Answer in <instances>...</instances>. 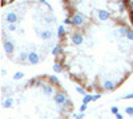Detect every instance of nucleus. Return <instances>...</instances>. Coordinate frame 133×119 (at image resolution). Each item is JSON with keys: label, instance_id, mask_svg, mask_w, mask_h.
<instances>
[{"label": "nucleus", "instance_id": "24", "mask_svg": "<svg viewBox=\"0 0 133 119\" xmlns=\"http://www.w3.org/2000/svg\"><path fill=\"white\" fill-rule=\"evenodd\" d=\"M76 90H77V93H80V94L85 95V90H84L83 88H80V86H77V88H76Z\"/></svg>", "mask_w": 133, "mask_h": 119}, {"label": "nucleus", "instance_id": "23", "mask_svg": "<svg viewBox=\"0 0 133 119\" xmlns=\"http://www.w3.org/2000/svg\"><path fill=\"white\" fill-rule=\"evenodd\" d=\"M110 113L116 115V114L118 113V107H117V106H113V107H110Z\"/></svg>", "mask_w": 133, "mask_h": 119}, {"label": "nucleus", "instance_id": "4", "mask_svg": "<svg viewBox=\"0 0 133 119\" xmlns=\"http://www.w3.org/2000/svg\"><path fill=\"white\" fill-rule=\"evenodd\" d=\"M3 46H4V52L7 53L8 56H12L14 54V52H15V44L11 40H5Z\"/></svg>", "mask_w": 133, "mask_h": 119}, {"label": "nucleus", "instance_id": "3", "mask_svg": "<svg viewBox=\"0 0 133 119\" xmlns=\"http://www.w3.org/2000/svg\"><path fill=\"white\" fill-rule=\"evenodd\" d=\"M28 62L31 65H37L40 62V56H39V53L35 52V50H32L28 53Z\"/></svg>", "mask_w": 133, "mask_h": 119}, {"label": "nucleus", "instance_id": "18", "mask_svg": "<svg viewBox=\"0 0 133 119\" xmlns=\"http://www.w3.org/2000/svg\"><path fill=\"white\" fill-rule=\"evenodd\" d=\"M7 28H8V30H16V23H8L7 24Z\"/></svg>", "mask_w": 133, "mask_h": 119}, {"label": "nucleus", "instance_id": "5", "mask_svg": "<svg viewBox=\"0 0 133 119\" xmlns=\"http://www.w3.org/2000/svg\"><path fill=\"white\" fill-rule=\"evenodd\" d=\"M4 19L7 20V23H17L19 16H17V13L15 12V11H9V12H7L4 15Z\"/></svg>", "mask_w": 133, "mask_h": 119}, {"label": "nucleus", "instance_id": "21", "mask_svg": "<svg viewBox=\"0 0 133 119\" xmlns=\"http://www.w3.org/2000/svg\"><path fill=\"white\" fill-rule=\"evenodd\" d=\"M125 113H127L128 115L133 116V106H129V107H127V109H125Z\"/></svg>", "mask_w": 133, "mask_h": 119}, {"label": "nucleus", "instance_id": "25", "mask_svg": "<svg viewBox=\"0 0 133 119\" xmlns=\"http://www.w3.org/2000/svg\"><path fill=\"white\" fill-rule=\"evenodd\" d=\"M87 105H88V103H84V102H83V105L80 106V111H81V113H84V111L87 110Z\"/></svg>", "mask_w": 133, "mask_h": 119}, {"label": "nucleus", "instance_id": "26", "mask_svg": "<svg viewBox=\"0 0 133 119\" xmlns=\"http://www.w3.org/2000/svg\"><path fill=\"white\" fill-rule=\"evenodd\" d=\"M123 98H124V99H133V93H132V94H127V95H124Z\"/></svg>", "mask_w": 133, "mask_h": 119}, {"label": "nucleus", "instance_id": "33", "mask_svg": "<svg viewBox=\"0 0 133 119\" xmlns=\"http://www.w3.org/2000/svg\"><path fill=\"white\" fill-rule=\"evenodd\" d=\"M40 2H43V3H45V0H40Z\"/></svg>", "mask_w": 133, "mask_h": 119}, {"label": "nucleus", "instance_id": "20", "mask_svg": "<svg viewBox=\"0 0 133 119\" xmlns=\"http://www.w3.org/2000/svg\"><path fill=\"white\" fill-rule=\"evenodd\" d=\"M118 30H120V35L125 36V35H127V32H128L129 29H128V28H125V27H120V29H118Z\"/></svg>", "mask_w": 133, "mask_h": 119}, {"label": "nucleus", "instance_id": "31", "mask_svg": "<svg viewBox=\"0 0 133 119\" xmlns=\"http://www.w3.org/2000/svg\"><path fill=\"white\" fill-rule=\"evenodd\" d=\"M130 20H132V23H133V11H132V13H130Z\"/></svg>", "mask_w": 133, "mask_h": 119}, {"label": "nucleus", "instance_id": "30", "mask_svg": "<svg viewBox=\"0 0 133 119\" xmlns=\"http://www.w3.org/2000/svg\"><path fill=\"white\" fill-rule=\"evenodd\" d=\"M116 118H117V119H123V115H121L120 113H117V114H116Z\"/></svg>", "mask_w": 133, "mask_h": 119}, {"label": "nucleus", "instance_id": "19", "mask_svg": "<svg viewBox=\"0 0 133 119\" xmlns=\"http://www.w3.org/2000/svg\"><path fill=\"white\" fill-rule=\"evenodd\" d=\"M125 37H127V38H128L129 41H133V30H132V29H129V30L127 32Z\"/></svg>", "mask_w": 133, "mask_h": 119}, {"label": "nucleus", "instance_id": "11", "mask_svg": "<svg viewBox=\"0 0 133 119\" xmlns=\"http://www.w3.org/2000/svg\"><path fill=\"white\" fill-rule=\"evenodd\" d=\"M43 93L45 94L47 97L52 95V94H53V86H49V85H44V86H43Z\"/></svg>", "mask_w": 133, "mask_h": 119}, {"label": "nucleus", "instance_id": "8", "mask_svg": "<svg viewBox=\"0 0 133 119\" xmlns=\"http://www.w3.org/2000/svg\"><path fill=\"white\" fill-rule=\"evenodd\" d=\"M52 36H53V32L49 30V29H47V30H41L40 33H39V37H40L41 40H49V38H52Z\"/></svg>", "mask_w": 133, "mask_h": 119}, {"label": "nucleus", "instance_id": "12", "mask_svg": "<svg viewBox=\"0 0 133 119\" xmlns=\"http://www.w3.org/2000/svg\"><path fill=\"white\" fill-rule=\"evenodd\" d=\"M19 61L20 62H28V53L25 52H20V54H19Z\"/></svg>", "mask_w": 133, "mask_h": 119}, {"label": "nucleus", "instance_id": "15", "mask_svg": "<svg viewBox=\"0 0 133 119\" xmlns=\"http://www.w3.org/2000/svg\"><path fill=\"white\" fill-rule=\"evenodd\" d=\"M93 101V95H89V94H85L84 95V98H83V102L84 103H89Z\"/></svg>", "mask_w": 133, "mask_h": 119}, {"label": "nucleus", "instance_id": "32", "mask_svg": "<svg viewBox=\"0 0 133 119\" xmlns=\"http://www.w3.org/2000/svg\"><path fill=\"white\" fill-rule=\"evenodd\" d=\"M4 3H9V2H12V0H3Z\"/></svg>", "mask_w": 133, "mask_h": 119}, {"label": "nucleus", "instance_id": "14", "mask_svg": "<svg viewBox=\"0 0 133 119\" xmlns=\"http://www.w3.org/2000/svg\"><path fill=\"white\" fill-rule=\"evenodd\" d=\"M65 35V28H64V25H59V28H57V36L59 37H63Z\"/></svg>", "mask_w": 133, "mask_h": 119}, {"label": "nucleus", "instance_id": "28", "mask_svg": "<svg viewBox=\"0 0 133 119\" xmlns=\"http://www.w3.org/2000/svg\"><path fill=\"white\" fill-rule=\"evenodd\" d=\"M128 7L130 11H133V0H128Z\"/></svg>", "mask_w": 133, "mask_h": 119}, {"label": "nucleus", "instance_id": "7", "mask_svg": "<svg viewBox=\"0 0 133 119\" xmlns=\"http://www.w3.org/2000/svg\"><path fill=\"white\" fill-rule=\"evenodd\" d=\"M97 17H98L100 21H107L110 17V13L105 9H100V11H97Z\"/></svg>", "mask_w": 133, "mask_h": 119}, {"label": "nucleus", "instance_id": "9", "mask_svg": "<svg viewBox=\"0 0 133 119\" xmlns=\"http://www.w3.org/2000/svg\"><path fill=\"white\" fill-rule=\"evenodd\" d=\"M103 88L107 90V91H112V90H115V88H116V83L113 82V81H104V83H103Z\"/></svg>", "mask_w": 133, "mask_h": 119}, {"label": "nucleus", "instance_id": "17", "mask_svg": "<svg viewBox=\"0 0 133 119\" xmlns=\"http://www.w3.org/2000/svg\"><path fill=\"white\" fill-rule=\"evenodd\" d=\"M60 52H61V48H60V46L57 45V46H55V48L52 49V54H53V56H57Z\"/></svg>", "mask_w": 133, "mask_h": 119}, {"label": "nucleus", "instance_id": "1", "mask_svg": "<svg viewBox=\"0 0 133 119\" xmlns=\"http://www.w3.org/2000/svg\"><path fill=\"white\" fill-rule=\"evenodd\" d=\"M55 102L59 106H69L71 105V101H68V98L65 97L64 93H56L55 94Z\"/></svg>", "mask_w": 133, "mask_h": 119}, {"label": "nucleus", "instance_id": "16", "mask_svg": "<svg viewBox=\"0 0 133 119\" xmlns=\"http://www.w3.org/2000/svg\"><path fill=\"white\" fill-rule=\"evenodd\" d=\"M23 77H24V73H23V72H16L15 75H14V80H15V81H19V80H21Z\"/></svg>", "mask_w": 133, "mask_h": 119}, {"label": "nucleus", "instance_id": "10", "mask_svg": "<svg viewBox=\"0 0 133 119\" xmlns=\"http://www.w3.org/2000/svg\"><path fill=\"white\" fill-rule=\"evenodd\" d=\"M14 105V98L12 97H7V98L3 101V107L4 109H9V107H12Z\"/></svg>", "mask_w": 133, "mask_h": 119}, {"label": "nucleus", "instance_id": "29", "mask_svg": "<svg viewBox=\"0 0 133 119\" xmlns=\"http://www.w3.org/2000/svg\"><path fill=\"white\" fill-rule=\"evenodd\" d=\"M101 98V95L100 94H96V95H93V101H97V99H100Z\"/></svg>", "mask_w": 133, "mask_h": 119}, {"label": "nucleus", "instance_id": "6", "mask_svg": "<svg viewBox=\"0 0 133 119\" xmlns=\"http://www.w3.org/2000/svg\"><path fill=\"white\" fill-rule=\"evenodd\" d=\"M72 42L75 45H81L84 42V36L80 33V32H76V33L72 35Z\"/></svg>", "mask_w": 133, "mask_h": 119}, {"label": "nucleus", "instance_id": "27", "mask_svg": "<svg viewBox=\"0 0 133 119\" xmlns=\"http://www.w3.org/2000/svg\"><path fill=\"white\" fill-rule=\"evenodd\" d=\"M64 24H72V17H66L64 20Z\"/></svg>", "mask_w": 133, "mask_h": 119}, {"label": "nucleus", "instance_id": "22", "mask_svg": "<svg viewBox=\"0 0 133 119\" xmlns=\"http://www.w3.org/2000/svg\"><path fill=\"white\" fill-rule=\"evenodd\" d=\"M49 81L53 82V83H59V78L56 77V75H49Z\"/></svg>", "mask_w": 133, "mask_h": 119}, {"label": "nucleus", "instance_id": "2", "mask_svg": "<svg viewBox=\"0 0 133 119\" xmlns=\"http://www.w3.org/2000/svg\"><path fill=\"white\" fill-rule=\"evenodd\" d=\"M85 24V17L83 16V13L77 12L72 16V25L75 27H83Z\"/></svg>", "mask_w": 133, "mask_h": 119}, {"label": "nucleus", "instance_id": "13", "mask_svg": "<svg viewBox=\"0 0 133 119\" xmlns=\"http://www.w3.org/2000/svg\"><path fill=\"white\" fill-rule=\"evenodd\" d=\"M53 72H55V73H61V72H63V68H61V65H60L59 62L53 64Z\"/></svg>", "mask_w": 133, "mask_h": 119}]
</instances>
